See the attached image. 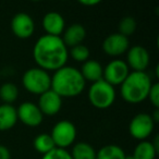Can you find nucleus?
Returning a JSON list of instances; mask_svg holds the SVG:
<instances>
[{
	"mask_svg": "<svg viewBox=\"0 0 159 159\" xmlns=\"http://www.w3.org/2000/svg\"><path fill=\"white\" fill-rule=\"evenodd\" d=\"M33 59L38 68L53 71L62 68L69 59V49L61 36H40L33 47Z\"/></svg>",
	"mask_w": 159,
	"mask_h": 159,
	"instance_id": "nucleus-1",
	"label": "nucleus"
},
{
	"mask_svg": "<svg viewBox=\"0 0 159 159\" xmlns=\"http://www.w3.org/2000/svg\"><path fill=\"white\" fill-rule=\"evenodd\" d=\"M86 82L80 69L64 66L55 71L51 76V89L61 98L77 97L83 93Z\"/></svg>",
	"mask_w": 159,
	"mask_h": 159,
	"instance_id": "nucleus-2",
	"label": "nucleus"
},
{
	"mask_svg": "<svg viewBox=\"0 0 159 159\" xmlns=\"http://www.w3.org/2000/svg\"><path fill=\"white\" fill-rule=\"evenodd\" d=\"M152 84L146 71H132L120 85V95L128 104H139L147 99Z\"/></svg>",
	"mask_w": 159,
	"mask_h": 159,
	"instance_id": "nucleus-3",
	"label": "nucleus"
},
{
	"mask_svg": "<svg viewBox=\"0 0 159 159\" xmlns=\"http://www.w3.org/2000/svg\"><path fill=\"white\" fill-rule=\"evenodd\" d=\"M24 89L33 95H42L51 89V76L48 71L35 66L24 72L22 76Z\"/></svg>",
	"mask_w": 159,
	"mask_h": 159,
	"instance_id": "nucleus-4",
	"label": "nucleus"
},
{
	"mask_svg": "<svg viewBox=\"0 0 159 159\" xmlns=\"http://www.w3.org/2000/svg\"><path fill=\"white\" fill-rule=\"evenodd\" d=\"M116 96L115 86L107 83L105 80L92 83L87 93L91 105L97 109H107L111 107L116 100Z\"/></svg>",
	"mask_w": 159,
	"mask_h": 159,
	"instance_id": "nucleus-5",
	"label": "nucleus"
},
{
	"mask_svg": "<svg viewBox=\"0 0 159 159\" xmlns=\"http://www.w3.org/2000/svg\"><path fill=\"white\" fill-rule=\"evenodd\" d=\"M50 135L56 147L66 149L74 144L76 139V128L69 120H61L53 125Z\"/></svg>",
	"mask_w": 159,
	"mask_h": 159,
	"instance_id": "nucleus-6",
	"label": "nucleus"
},
{
	"mask_svg": "<svg viewBox=\"0 0 159 159\" xmlns=\"http://www.w3.org/2000/svg\"><path fill=\"white\" fill-rule=\"evenodd\" d=\"M155 129V122L152 116L145 112L137 113L129 123V133L137 141H145L152 135Z\"/></svg>",
	"mask_w": 159,
	"mask_h": 159,
	"instance_id": "nucleus-7",
	"label": "nucleus"
},
{
	"mask_svg": "<svg viewBox=\"0 0 159 159\" xmlns=\"http://www.w3.org/2000/svg\"><path fill=\"white\" fill-rule=\"evenodd\" d=\"M130 73V68L125 61L120 59L111 60L104 68L102 80L112 86H120Z\"/></svg>",
	"mask_w": 159,
	"mask_h": 159,
	"instance_id": "nucleus-8",
	"label": "nucleus"
},
{
	"mask_svg": "<svg viewBox=\"0 0 159 159\" xmlns=\"http://www.w3.org/2000/svg\"><path fill=\"white\" fill-rule=\"evenodd\" d=\"M18 120H20L24 125L30 128H36L40 125L44 120V115L37 104L32 102H24L16 108Z\"/></svg>",
	"mask_w": 159,
	"mask_h": 159,
	"instance_id": "nucleus-9",
	"label": "nucleus"
},
{
	"mask_svg": "<svg viewBox=\"0 0 159 159\" xmlns=\"http://www.w3.org/2000/svg\"><path fill=\"white\" fill-rule=\"evenodd\" d=\"M11 31L20 39H27L35 32V22L30 14L19 12L11 20Z\"/></svg>",
	"mask_w": 159,
	"mask_h": 159,
	"instance_id": "nucleus-10",
	"label": "nucleus"
},
{
	"mask_svg": "<svg viewBox=\"0 0 159 159\" xmlns=\"http://www.w3.org/2000/svg\"><path fill=\"white\" fill-rule=\"evenodd\" d=\"M102 51L110 57H119L126 53L130 48L129 37L120 33H113L108 35L102 42Z\"/></svg>",
	"mask_w": 159,
	"mask_h": 159,
	"instance_id": "nucleus-11",
	"label": "nucleus"
},
{
	"mask_svg": "<svg viewBox=\"0 0 159 159\" xmlns=\"http://www.w3.org/2000/svg\"><path fill=\"white\" fill-rule=\"evenodd\" d=\"M126 64L133 71H146L150 62L148 50L143 46L130 47L126 51Z\"/></svg>",
	"mask_w": 159,
	"mask_h": 159,
	"instance_id": "nucleus-12",
	"label": "nucleus"
},
{
	"mask_svg": "<svg viewBox=\"0 0 159 159\" xmlns=\"http://www.w3.org/2000/svg\"><path fill=\"white\" fill-rule=\"evenodd\" d=\"M37 106L44 116L52 117L61 110L62 98L50 89L45 93H43L42 95H39Z\"/></svg>",
	"mask_w": 159,
	"mask_h": 159,
	"instance_id": "nucleus-13",
	"label": "nucleus"
},
{
	"mask_svg": "<svg viewBox=\"0 0 159 159\" xmlns=\"http://www.w3.org/2000/svg\"><path fill=\"white\" fill-rule=\"evenodd\" d=\"M42 26L47 35L61 36L66 29V21L59 12L50 11L44 16Z\"/></svg>",
	"mask_w": 159,
	"mask_h": 159,
	"instance_id": "nucleus-14",
	"label": "nucleus"
},
{
	"mask_svg": "<svg viewBox=\"0 0 159 159\" xmlns=\"http://www.w3.org/2000/svg\"><path fill=\"white\" fill-rule=\"evenodd\" d=\"M85 37H86V30L80 23H73L66 27L61 35V38L66 46L71 48L76 45L83 44Z\"/></svg>",
	"mask_w": 159,
	"mask_h": 159,
	"instance_id": "nucleus-15",
	"label": "nucleus"
},
{
	"mask_svg": "<svg viewBox=\"0 0 159 159\" xmlns=\"http://www.w3.org/2000/svg\"><path fill=\"white\" fill-rule=\"evenodd\" d=\"M85 82H97L99 80H102V72L104 66L96 60L89 59L87 61L83 62L82 68L80 70Z\"/></svg>",
	"mask_w": 159,
	"mask_h": 159,
	"instance_id": "nucleus-16",
	"label": "nucleus"
},
{
	"mask_svg": "<svg viewBox=\"0 0 159 159\" xmlns=\"http://www.w3.org/2000/svg\"><path fill=\"white\" fill-rule=\"evenodd\" d=\"M16 108L12 105H0V131H9L18 122Z\"/></svg>",
	"mask_w": 159,
	"mask_h": 159,
	"instance_id": "nucleus-17",
	"label": "nucleus"
},
{
	"mask_svg": "<svg viewBox=\"0 0 159 159\" xmlns=\"http://www.w3.org/2000/svg\"><path fill=\"white\" fill-rule=\"evenodd\" d=\"M70 154L72 159H96L95 148L86 142L75 143Z\"/></svg>",
	"mask_w": 159,
	"mask_h": 159,
	"instance_id": "nucleus-18",
	"label": "nucleus"
},
{
	"mask_svg": "<svg viewBox=\"0 0 159 159\" xmlns=\"http://www.w3.org/2000/svg\"><path fill=\"white\" fill-rule=\"evenodd\" d=\"M157 152H158L152 142L145 139V141H139V143L135 146L132 156L135 159H155Z\"/></svg>",
	"mask_w": 159,
	"mask_h": 159,
	"instance_id": "nucleus-19",
	"label": "nucleus"
},
{
	"mask_svg": "<svg viewBox=\"0 0 159 159\" xmlns=\"http://www.w3.org/2000/svg\"><path fill=\"white\" fill-rule=\"evenodd\" d=\"M125 152L120 146L108 144L96 152V159H124Z\"/></svg>",
	"mask_w": 159,
	"mask_h": 159,
	"instance_id": "nucleus-20",
	"label": "nucleus"
},
{
	"mask_svg": "<svg viewBox=\"0 0 159 159\" xmlns=\"http://www.w3.org/2000/svg\"><path fill=\"white\" fill-rule=\"evenodd\" d=\"M33 146H34V149L42 155L47 154V152H50L51 149H53L56 147L51 135L47 134V133H40V134H38L34 139Z\"/></svg>",
	"mask_w": 159,
	"mask_h": 159,
	"instance_id": "nucleus-21",
	"label": "nucleus"
},
{
	"mask_svg": "<svg viewBox=\"0 0 159 159\" xmlns=\"http://www.w3.org/2000/svg\"><path fill=\"white\" fill-rule=\"evenodd\" d=\"M19 89L14 83L7 82L0 86V99L5 104L11 105L18 99Z\"/></svg>",
	"mask_w": 159,
	"mask_h": 159,
	"instance_id": "nucleus-22",
	"label": "nucleus"
},
{
	"mask_svg": "<svg viewBox=\"0 0 159 159\" xmlns=\"http://www.w3.org/2000/svg\"><path fill=\"white\" fill-rule=\"evenodd\" d=\"M89 55H91V52H89V47L83 44L71 47L70 50H69V56L74 61L80 62V63H83V62L87 61L89 59Z\"/></svg>",
	"mask_w": 159,
	"mask_h": 159,
	"instance_id": "nucleus-23",
	"label": "nucleus"
},
{
	"mask_svg": "<svg viewBox=\"0 0 159 159\" xmlns=\"http://www.w3.org/2000/svg\"><path fill=\"white\" fill-rule=\"evenodd\" d=\"M136 21H135L134 18L132 16H124L123 19H121L119 23V32L118 33L122 34L125 37H129V36L133 35L136 31Z\"/></svg>",
	"mask_w": 159,
	"mask_h": 159,
	"instance_id": "nucleus-24",
	"label": "nucleus"
},
{
	"mask_svg": "<svg viewBox=\"0 0 159 159\" xmlns=\"http://www.w3.org/2000/svg\"><path fill=\"white\" fill-rule=\"evenodd\" d=\"M42 159H72V157H71L70 152H68L64 148L55 147L47 154L43 155Z\"/></svg>",
	"mask_w": 159,
	"mask_h": 159,
	"instance_id": "nucleus-25",
	"label": "nucleus"
},
{
	"mask_svg": "<svg viewBox=\"0 0 159 159\" xmlns=\"http://www.w3.org/2000/svg\"><path fill=\"white\" fill-rule=\"evenodd\" d=\"M147 99H149L150 104L156 108H159V83H152L148 93Z\"/></svg>",
	"mask_w": 159,
	"mask_h": 159,
	"instance_id": "nucleus-26",
	"label": "nucleus"
},
{
	"mask_svg": "<svg viewBox=\"0 0 159 159\" xmlns=\"http://www.w3.org/2000/svg\"><path fill=\"white\" fill-rule=\"evenodd\" d=\"M0 159H11V152L5 145H0Z\"/></svg>",
	"mask_w": 159,
	"mask_h": 159,
	"instance_id": "nucleus-27",
	"label": "nucleus"
},
{
	"mask_svg": "<svg viewBox=\"0 0 159 159\" xmlns=\"http://www.w3.org/2000/svg\"><path fill=\"white\" fill-rule=\"evenodd\" d=\"M81 5L86 6V7H94V6H97L102 2V0H77Z\"/></svg>",
	"mask_w": 159,
	"mask_h": 159,
	"instance_id": "nucleus-28",
	"label": "nucleus"
},
{
	"mask_svg": "<svg viewBox=\"0 0 159 159\" xmlns=\"http://www.w3.org/2000/svg\"><path fill=\"white\" fill-rule=\"evenodd\" d=\"M152 118V120H154L155 123H157V122L159 121V108H156L154 111V115H150Z\"/></svg>",
	"mask_w": 159,
	"mask_h": 159,
	"instance_id": "nucleus-29",
	"label": "nucleus"
},
{
	"mask_svg": "<svg viewBox=\"0 0 159 159\" xmlns=\"http://www.w3.org/2000/svg\"><path fill=\"white\" fill-rule=\"evenodd\" d=\"M124 159H135V158L133 156H125V158Z\"/></svg>",
	"mask_w": 159,
	"mask_h": 159,
	"instance_id": "nucleus-30",
	"label": "nucleus"
},
{
	"mask_svg": "<svg viewBox=\"0 0 159 159\" xmlns=\"http://www.w3.org/2000/svg\"><path fill=\"white\" fill-rule=\"evenodd\" d=\"M30 1H33V2H39L42 0H30Z\"/></svg>",
	"mask_w": 159,
	"mask_h": 159,
	"instance_id": "nucleus-31",
	"label": "nucleus"
},
{
	"mask_svg": "<svg viewBox=\"0 0 159 159\" xmlns=\"http://www.w3.org/2000/svg\"><path fill=\"white\" fill-rule=\"evenodd\" d=\"M63 1H66V0H63Z\"/></svg>",
	"mask_w": 159,
	"mask_h": 159,
	"instance_id": "nucleus-32",
	"label": "nucleus"
}]
</instances>
